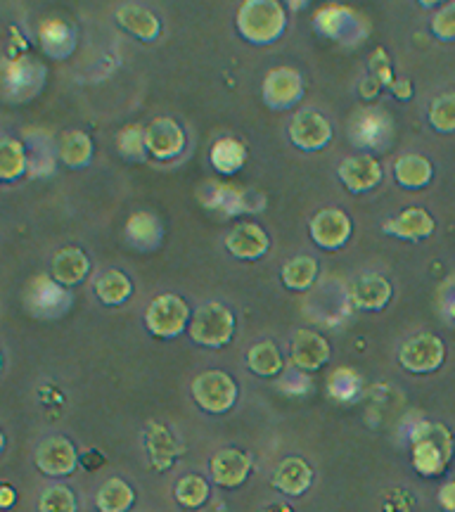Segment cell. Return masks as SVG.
Listing matches in <instances>:
<instances>
[{
    "label": "cell",
    "instance_id": "836d02e7",
    "mask_svg": "<svg viewBox=\"0 0 455 512\" xmlns=\"http://www.w3.org/2000/svg\"><path fill=\"white\" fill-rule=\"evenodd\" d=\"M209 482L200 475H185L176 484V501L188 510H197L207 503Z\"/></svg>",
    "mask_w": 455,
    "mask_h": 512
},
{
    "label": "cell",
    "instance_id": "9c48e42d",
    "mask_svg": "<svg viewBox=\"0 0 455 512\" xmlns=\"http://www.w3.org/2000/svg\"><path fill=\"white\" fill-rule=\"evenodd\" d=\"M290 138L299 150L316 152L323 150V147L332 140V126L323 114L304 110L294 114V119L290 121Z\"/></svg>",
    "mask_w": 455,
    "mask_h": 512
},
{
    "label": "cell",
    "instance_id": "7c38bea8",
    "mask_svg": "<svg viewBox=\"0 0 455 512\" xmlns=\"http://www.w3.org/2000/svg\"><path fill=\"white\" fill-rule=\"evenodd\" d=\"M147 152L157 159H173L183 152L185 133L173 119H155L145 128Z\"/></svg>",
    "mask_w": 455,
    "mask_h": 512
},
{
    "label": "cell",
    "instance_id": "f1b7e54d",
    "mask_svg": "<svg viewBox=\"0 0 455 512\" xmlns=\"http://www.w3.org/2000/svg\"><path fill=\"white\" fill-rule=\"evenodd\" d=\"M41 43L50 55L55 57H67L74 48V34L69 24H64L62 19H50L48 24H43L41 29Z\"/></svg>",
    "mask_w": 455,
    "mask_h": 512
},
{
    "label": "cell",
    "instance_id": "8fae6325",
    "mask_svg": "<svg viewBox=\"0 0 455 512\" xmlns=\"http://www.w3.org/2000/svg\"><path fill=\"white\" fill-rule=\"evenodd\" d=\"M249 472H252V456L240 448H223L211 458V479L223 489L245 484Z\"/></svg>",
    "mask_w": 455,
    "mask_h": 512
},
{
    "label": "cell",
    "instance_id": "8992f818",
    "mask_svg": "<svg viewBox=\"0 0 455 512\" xmlns=\"http://www.w3.org/2000/svg\"><path fill=\"white\" fill-rule=\"evenodd\" d=\"M444 358H446L444 342H441L437 335H429V332L410 337L399 351L401 366L406 368L408 373H415V375L434 373V370L444 366Z\"/></svg>",
    "mask_w": 455,
    "mask_h": 512
},
{
    "label": "cell",
    "instance_id": "74e56055",
    "mask_svg": "<svg viewBox=\"0 0 455 512\" xmlns=\"http://www.w3.org/2000/svg\"><path fill=\"white\" fill-rule=\"evenodd\" d=\"M432 31L439 41H444V43L455 41V3L444 5V8L434 15Z\"/></svg>",
    "mask_w": 455,
    "mask_h": 512
},
{
    "label": "cell",
    "instance_id": "4316f807",
    "mask_svg": "<svg viewBox=\"0 0 455 512\" xmlns=\"http://www.w3.org/2000/svg\"><path fill=\"white\" fill-rule=\"evenodd\" d=\"M93 140L83 131H67L60 138V159L72 169H81L91 162Z\"/></svg>",
    "mask_w": 455,
    "mask_h": 512
},
{
    "label": "cell",
    "instance_id": "5bb4252c",
    "mask_svg": "<svg viewBox=\"0 0 455 512\" xmlns=\"http://www.w3.org/2000/svg\"><path fill=\"white\" fill-rule=\"evenodd\" d=\"M292 361L301 370H320L330 361L328 339L313 330H297L292 339Z\"/></svg>",
    "mask_w": 455,
    "mask_h": 512
},
{
    "label": "cell",
    "instance_id": "9a60e30c",
    "mask_svg": "<svg viewBox=\"0 0 455 512\" xmlns=\"http://www.w3.org/2000/svg\"><path fill=\"white\" fill-rule=\"evenodd\" d=\"M228 252L237 256V259L245 261H256L261 259L271 247V240H268L266 230L256 223H240L228 233L226 238Z\"/></svg>",
    "mask_w": 455,
    "mask_h": 512
},
{
    "label": "cell",
    "instance_id": "60d3db41",
    "mask_svg": "<svg viewBox=\"0 0 455 512\" xmlns=\"http://www.w3.org/2000/svg\"><path fill=\"white\" fill-rule=\"evenodd\" d=\"M392 91H394L396 98H401V100H410V95H413V86H410V81H406V79H399V81H394V83H392Z\"/></svg>",
    "mask_w": 455,
    "mask_h": 512
},
{
    "label": "cell",
    "instance_id": "83f0119b",
    "mask_svg": "<svg viewBox=\"0 0 455 512\" xmlns=\"http://www.w3.org/2000/svg\"><path fill=\"white\" fill-rule=\"evenodd\" d=\"M247 366L252 368L256 375L273 377L283 370V356H280V349L275 347L271 339H266V342L254 344V347L249 349Z\"/></svg>",
    "mask_w": 455,
    "mask_h": 512
},
{
    "label": "cell",
    "instance_id": "ab89813d",
    "mask_svg": "<svg viewBox=\"0 0 455 512\" xmlns=\"http://www.w3.org/2000/svg\"><path fill=\"white\" fill-rule=\"evenodd\" d=\"M439 505L446 512H455V479H451V482H446L439 489Z\"/></svg>",
    "mask_w": 455,
    "mask_h": 512
},
{
    "label": "cell",
    "instance_id": "e0dca14e",
    "mask_svg": "<svg viewBox=\"0 0 455 512\" xmlns=\"http://www.w3.org/2000/svg\"><path fill=\"white\" fill-rule=\"evenodd\" d=\"M392 299V285L382 275H361L351 287V302L363 311H382Z\"/></svg>",
    "mask_w": 455,
    "mask_h": 512
},
{
    "label": "cell",
    "instance_id": "3957f363",
    "mask_svg": "<svg viewBox=\"0 0 455 512\" xmlns=\"http://www.w3.org/2000/svg\"><path fill=\"white\" fill-rule=\"evenodd\" d=\"M233 332H235V316L230 313V309H226V306L219 302L202 304L190 318V337L192 342H197L200 347H209V349L226 347L230 339H233Z\"/></svg>",
    "mask_w": 455,
    "mask_h": 512
},
{
    "label": "cell",
    "instance_id": "44dd1931",
    "mask_svg": "<svg viewBox=\"0 0 455 512\" xmlns=\"http://www.w3.org/2000/svg\"><path fill=\"white\" fill-rule=\"evenodd\" d=\"M432 162L422 155H403L396 159L394 164V176L399 185L408 190H418L425 188V185L432 181Z\"/></svg>",
    "mask_w": 455,
    "mask_h": 512
},
{
    "label": "cell",
    "instance_id": "ffe728a7",
    "mask_svg": "<svg viewBox=\"0 0 455 512\" xmlns=\"http://www.w3.org/2000/svg\"><path fill=\"white\" fill-rule=\"evenodd\" d=\"M117 19L119 24L124 27L128 34L138 36L140 41H155L159 36V19L152 10L143 8V5L136 3H124L117 8Z\"/></svg>",
    "mask_w": 455,
    "mask_h": 512
},
{
    "label": "cell",
    "instance_id": "7a4b0ae2",
    "mask_svg": "<svg viewBox=\"0 0 455 512\" xmlns=\"http://www.w3.org/2000/svg\"><path fill=\"white\" fill-rule=\"evenodd\" d=\"M287 27L285 8L275 0H249L237 10V29L256 46L275 43Z\"/></svg>",
    "mask_w": 455,
    "mask_h": 512
},
{
    "label": "cell",
    "instance_id": "d590c367",
    "mask_svg": "<svg viewBox=\"0 0 455 512\" xmlns=\"http://www.w3.org/2000/svg\"><path fill=\"white\" fill-rule=\"evenodd\" d=\"M38 512H76V496L69 486H50L38 501Z\"/></svg>",
    "mask_w": 455,
    "mask_h": 512
},
{
    "label": "cell",
    "instance_id": "30bf717a",
    "mask_svg": "<svg viewBox=\"0 0 455 512\" xmlns=\"http://www.w3.org/2000/svg\"><path fill=\"white\" fill-rule=\"evenodd\" d=\"M311 238L318 247L335 252L351 238V221L342 209H323L313 216Z\"/></svg>",
    "mask_w": 455,
    "mask_h": 512
},
{
    "label": "cell",
    "instance_id": "f546056e",
    "mask_svg": "<svg viewBox=\"0 0 455 512\" xmlns=\"http://www.w3.org/2000/svg\"><path fill=\"white\" fill-rule=\"evenodd\" d=\"M283 283L290 287V290H309L318 275V264L313 256H294L292 261H287L283 266Z\"/></svg>",
    "mask_w": 455,
    "mask_h": 512
},
{
    "label": "cell",
    "instance_id": "6da1fadb",
    "mask_svg": "<svg viewBox=\"0 0 455 512\" xmlns=\"http://www.w3.org/2000/svg\"><path fill=\"white\" fill-rule=\"evenodd\" d=\"M413 467L422 477H439L453 458V437L441 422H422L413 432Z\"/></svg>",
    "mask_w": 455,
    "mask_h": 512
},
{
    "label": "cell",
    "instance_id": "f35d334b",
    "mask_svg": "<svg viewBox=\"0 0 455 512\" xmlns=\"http://www.w3.org/2000/svg\"><path fill=\"white\" fill-rule=\"evenodd\" d=\"M370 69H373L375 79L380 83H387V86H392V67H389V60L387 55H384V50H377L373 55V60H370Z\"/></svg>",
    "mask_w": 455,
    "mask_h": 512
},
{
    "label": "cell",
    "instance_id": "603a6c76",
    "mask_svg": "<svg viewBox=\"0 0 455 512\" xmlns=\"http://www.w3.org/2000/svg\"><path fill=\"white\" fill-rule=\"evenodd\" d=\"M126 235L138 249H157L159 242H162V223L157 221V216L138 211L128 219Z\"/></svg>",
    "mask_w": 455,
    "mask_h": 512
},
{
    "label": "cell",
    "instance_id": "4dcf8cb0",
    "mask_svg": "<svg viewBox=\"0 0 455 512\" xmlns=\"http://www.w3.org/2000/svg\"><path fill=\"white\" fill-rule=\"evenodd\" d=\"M392 126H389L387 117L382 112H361V117L356 119L354 128V140L361 145H380L382 136H389Z\"/></svg>",
    "mask_w": 455,
    "mask_h": 512
},
{
    "label": "cell",
    "instance_id": "d4e9b609",
    "mask_svg": "<svg viewBox=\"0 0 455 512\" xmlns=\"http://www.w3.org/2000/svg\"><path fill=\"white\" fill-rule=\"evenodd\" d=\"M136 503V491L128 486L124 479H107L98 491V510L100 512H128Z\"/></svg>",
    "mask_w": 455,
    "mask_h": 512
},
{
    "label": "cell",
    "instance_id": "484cf974",
    "mask_svg": "<svg viewBox=\"0 0 455 512\" xmlns=\"http://www.w3.org/2000/svg\"><path fill=\"white\" fill-rule=\"evenodd\" d=\"M95 292H98L102 304L119 306L133 294V283L126 273L107 271V273H102L98 278V283H95Z\"/></svg>",
    "mask_w": 455,
    "mask_h": 512
},
{
    "label": "cell",
    "instance_id": "cb8c5ba5",
    "mask_svg": "<svg viewBox=\"0 0 455 512\" xmlns=\"http://www.w3.org/2000/svg\"><path fill=\"white\" fill-rule=\"evenodd\" d=\"M247 162V147L235 138H221L211 147V164L219 174H237Z\"/></svg>",
    "mask_w": 455,
    "mask_h": 512
},
{
    "label": "cell",
    "instance_id": "1f68e13d",
    "mask_svg": "<svg viewBox=\"0 0 455 512\" xmlns=\"http://www.w3.org/2000/svg\"><path fill=\"white\" fill-rule=\"evenodd\" d=\"M24 169H27V152H24L22 143L5 136L3 143H0V178L15 181L24 174Z\"/></svg>",
    "mask_w": 455,
    "mask_h": 512
},
{
    "label": "cell",
    "instance_id": "d6986e66",
    "mask_svg": "<svg viewBox=\"0 0 455 512\" xmlns=\"http://www.w3.org/2000/svg\"><path fill=\"white\" fill-rule=\"evenodd\" d=\"M88 271H91V261H88V256L79 247H64L55 254L53 280L57 285H79L81 280H86Z\"/></svg>",
    "mask_w": 455,
    "mask_h": 512
},
{
    "label": "cell",
    "instance_id": "b9f144b4",
    "mask_svg": "<svg viewBox=\"0 0 455 512\" xmlns=\"http://www.w3.org/2000/svg\"><path fill=\"white\" fill-rule=\"evenodd\" d=\"M0 494H3V501H0V505H3V508H10V505L15 503V491H12V486L5 484L3 489H0Z\"/></svg>",
    "mask_w": 455,
    "mask_h": 512
},
{
    "label": "cell",
    "instance_id": "ac0fdd59",
    "mask_svg": "<svg viewBox=\"0 0 455 512\" xmlns=\"http://www.w3.org/2000/svg\"><path fill=\"white\" fill-rule=\"evenodd\" d=\"M313 470L309 463L301 458H285L275 467L273 486L287 496H301L311 489Z\"/></svg>",
    "mask_w": 455,
    "mask_h": 512
},
{
    "label": "cell",
    "instance_id": "e575fe53",
    "mask_svg": "<svg viewBox=\"0 0 455 512\" xmlns=\"http://www.w3.org/2000/svg\"><path fill=\"white\" fill-rule=\"evenodd\" d=\"M429 124L439 133H455V91L444 93L429 105Z\"/></svg>",
    "mask_w": 455,
    "mask_h": 512
},
{
    "label": "cell",
    "instance_id": "2e32d148",
    "mask_svg": "<svg viewBox=\"0 0 455 512\" xmlns=\"http://www.w3.org/2000/svg\"><path fill=\"white\" fill-rule=\"evenodd\" d=\"M434 228H437V221L432 219L429 211L420 207H410L384 223V233L401 240H425L434 233Z\"/></svg>",
    "mask_w": 455,
    "mask_h": 512
},
{
    "label": "cell",
    "instance_id": "8d00e7d4",
    "mask_svg": "<svg viewBox=\"0 0 455 512\" xmlns=\"http://www.w3.org/2000/svg\"><path fill=\"white\" fill-rule=\"evenodd\" d=\"M119 150L124 152L126 157L140 159L145 155V128L140 126H126L124 131L119 133Z\"/></svg>",
    "mask_w": 455,
    "mask_h": 512
},
{
    "label": "cell",
    "instance_id": "ba28073f",
    "mask_svg": "<svg viewBox=\"0 0 455 512\" xmlns=\"http://www.w3.org/2000/svg\"><path fill=\"white\" fill-rule=\"evenodd\" d=\"M304 95V79L297 69L278 67L271 69L264 81V100L275 110H287L297 105Z\"/></svg>",
    "mask_w": 455,
    "mask_h": 512
},
{
    "label": "cell",
    "instance_id": "d6a6232c",
    "mask_svg": "<svg viewBox=\"0 0 455 512\" xmlns=\"http://www.w3.org/2000/svg\"><path fill=\"white\" fill-rule=\"evenodd\" d=\"M354 19H356V15L349 8L330 5V8L318 12L316 24H318L320 31H325L328 36L337 38V41H342V38L349 34V29L354 27Z\"/></svg>",
    "mask_w": 455,
    "mask_h": 512
},
{
    "label": "cell",
    "instance_id": "4fadbf2b",
    "mask_svg": "<svg viewBox=\"0 0 455 512\" xmlns=\"http://www.w3.org/2000/svg\"><path fill=\"white\" fill-rule=\"evenodd\" d=\"M339 178L351 192H368L382 183V166L373 155H354L339 164Z\"/></svg>",
    "mask_w": 455,
    "mask_h": 512
},
{
    "label": "cell",
    "instance_id": "7402d4cb",
    "mask_svg": "<svg viewBox=\"0 0 455 512\" xmlns=\"http://www.w3.org/2000/svg\"><path fill=\"white\" fill-rule=\"evenodd\" d=\"M178 441L173 434L166 430L164 425H150V430H147V453H150L152 458V465L157 467V470H166V467L173 465V460L178 458Z\"/></svg>",
    "mask_w": 455,
    "mask_h": 512
},
{
    "label": "cell",
    "instance_id": "5b68a950",
    "mask_svg": "<svg viewBox=\"0 0 455 512\" xmlns=\"http://www.w3.org/2000/svg\"><path fill=\"white\" fill-rule=\"evenodd\" d=\"M192 399L207 413H228L237 401V384L223 370H207L192 382Z\"/></svg>",
    "mask_w": 455,
    "mask_h": 512
},
{
    "label": "cell",
    "instance_id": "52a82bcc",
    "mask_svg": "<svg viewBox=\"0 0 455 512\" xmlns=\"http://www.w3.org/2000/svg\"><path fill=\"white\" fill-rule=\"evenodd\" d=\"M79 465L76 446L67 437H48L36 451V467L48 477H69Z\"/></svg>",
    "mask_w": 455,
    "mask_h": 512
},
{
    "label": "cell",
    "instance_id": "277c9868",
    "mask_svg": "<svg viewBox=\"0 0 455 512\" xmlns=\"http://www.w3.org/2000/svg\"><path fill=\"white\" fill-rule=\"evenodd\" d=\"M190 306L178 294H159L145 311V325L155 337L171 339L190 328Z\"/></svg>",
    "mask_w": 455,
    "mask_h": 512
}]
</instances>
